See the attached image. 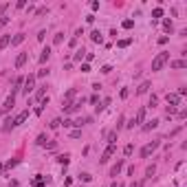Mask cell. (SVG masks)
Returning a JSON list of instances; mask_svg holds the SVG:
<instances>
[{"mask_svg": "<svg viewBox=\"0 0 187 187\" xmlns=\"http://www.w3.org/2000/svg\"><path fill=\"white\" fill-rule=\"evenodd\" d=\"M167 62H169V53H167V51H161V53L152 60V71H161Z\"/></svg>", "mask_w": 187, "mask_h": 187, "instance_id": "obj_1", "label": "cell"}, {"mask_svg": "<svg viewBox=\"0 0 187 187\" xmlns=\"http://www.w3.org/2000/svg\"><path fill=\"white\" fill-rule=\"evenodd\" d=\"M75 95H77V90L75 88H68V90H66V95H64V97H62V108H71V106L73 104H75V101H73V99H75Z\"/></svg>", "mask_w": 187, "mask_h": 187, "instance_id": "obj_2", "label": "cell"}, {"mask_svg": "<svg viewBox=\"0 0 187 187\" xmlns=\"http://www.w3.org/2000/svg\"><path fill=\"white\" fill-rule=\"evenodd\" d=\"M158 145H161V141H152V143H148V145H143V150H141V156H143V158H148L150 154H152V152H154L156 148H158Z\"/></svg>", "mask_w": 187, "mask_h": 187, "instance_id": "obj_3", "label": "cell"}, {"mask_svg": "<svg viewBox=\"0 0 187 187\" xmlns=\"http://www.w3.org/2000/svg\"><path fill=\"white\" fill-rule=\"evenodd\" d=\"M143 121H145V108H139L137 115H134V119L128 123V128H134V126H139V123H143Z\"/></svg>", "mask_w": 187, "mask_h": 187, "instance_id": "obj_4", "label": "cell"}, {"mask_svg": "<svg viewBox=\"0 0 187 187\" xmlns=\"http://www.w3.org/2000/svg\"><path fill=\"white\" fill-rule=\"evenodd\" d=\"M115 152H117V145H115V143H108V148L104 150V154H101L99 163H108V161H110V156L115 154Z\"/></svg>", "mask_w": 187, "mask_h": 187, "instance_id": "obj_5", "label": "cell"}, {"mask_svg": "<svg viewBox=\"0 0 187 187\" xmlns=\"http://www.w3.org/2000/svg\"><path fill=\"white\" fill-rule=\"evenodd\" d=\"M33 88H35V75H29V77L24 79V88H22V93H24V95H29Z\"/></svg>", "mask_w": 187, "mask_h": 187, "instance_id": "obj_6", "label": "cell"}, {"mask_svg": "<svg viewBox=\"0 0 187 187\" xmlns=\"http://www.w3.org/2000/svg\"><path fill=\"white\" fill-rule=\"evenodd\" d=\"M13 104H15V97H11V95H9V97H7V101H4V106L0 108V115H4V112H9L11 108H13Z\"/></svg>", "mask_w": 187, "mask_h": 187, "instance_id": "obj_7", "label": "cell"}, {"mask_svg": "<svg viewBox=\"0 0 187 187\" xmlns=\"http://www.w3.org/2000/svg\"><path fill=\"white\" fill-rule=\"evenodd\" d=\"M27 117H29V110H22L18 117H13V128H15V126H20V123H24V121H27Z\"/></svg>", "mask_w": 187, "mask_h": 187, "instance_id": "obj_8", "label": "cell"}, {"mask_svg": "<svg viewBox=\"0 0 187 187\" xmlns=\"http://www.w3.org/2000/svg\"><path fill=\"white\" fill-rule=\"evenodd\" d=\"M167 104L176 108V106H180V97H178L176 93H167Z\"/></svg>", "mask_w": 187, "mask_h": 187, "instance_id": "obj_9", "label": "cell"}, {"mask_svg": "<svg viewBox=\"0 0 187 187\" xmlns=\"http://www.w3.org/2000/svg\"><path fill=\"white\" fill-rule=\"evenodd\" d=\"M121 169H123V158H119V161L115 163V165L110 167V176H117V174L121 172Z\"/></svg>", "mask_w": 187, "mask_h": 187, "instance_id": "obj_10", "label": "cell"}, {"mask_svg": "<svg viewBox=\"0 0 187 187\" xmlns=\"http://www.w3.org/2000/svg\"><path fill=\"white\" fill-rule=\"evenodd\" d=\"M27 57H29L27 53H20L18 57H15V68H22V66L27 64Z\"/></svg>", "mask_w": 187, "mask_h": 187, "instance_id": "obj_11", "label": "cell"}, {"mask_svg": "<svg viewBox=\"0 0 187 187\" xmlns=\"http://www.w3.org/2000/svg\"><path fill=\"white\" fill-rule=\"evenodd\" d=\"M108 106H110V97H106L104 101H101V104H97V106H95V110H97V112H104L106 108H108Z\"/></svg>", "mask_w": 187, "mask_h": 187, "instance_id": "obj_12", "label": "cell"}, {"mask_svg": "<svg viewBox=\"0 0 187 187\" xmlns=\"http://www.w3.org/2000/svg\"><path fill=\"white\" fill-rule=\"evenodd\" d=\"M49 57H51V49H49V46H44V49H42V55H40V64L49 62Z\"/></svg>", "mask_w": 187, "mask_h": 187, "instance_id": "obj_13", "label": "cell"}, {"mask_svg": "<svg viewBox=\"0 0 187 187\" xmlns=\"http://www.w3.org/2000/svg\"><path fill=\"white\" fill-rule=\"evenodd\" d=\"M24 42V33H18V35H13L11 38V46H18V44Z\"/></svg>", "mask_w": 187, "mask_h": 187, "instance_id": "obj_14", "label": "cell"}, {"mask_svg": "<svg viewBox=\"0 0 187 187\" xmlns=\"http://www.w3.org/2000/svg\"><path fill=\"white\" fill-rule=\"evenodd\" d=\"M150 86H152L150 82H143V84H141V86L137 88V95H145V93H148V90H150Z\"/></svg>", "mask_w": 187, "mask_h": 187, "instance_id": "obj_15", "label": "cell"}, {"mask_svg": "<svg viewBox=\"0 0 187 187\" xmlns=\"http://www.w3.org/2000/svg\"><path fill=\"white\" fill-rule=\"evenodd\" d=\"M169 66H172V68H185L187 62L185 60H174V62H169Z\"/></svg>", "mask_w": 187, "mask_h": 187, "instance_id": "obj_16", "label": "cell"}, {"mask_svg": "<svg viewBox=\"0 0 187 187\" xmlns=\"http://www.w3.org/2000/svg\"><path fill=\"white\" fill-rule=\"evenodd\" d=\"M11 128H13V117H7L4 119V126H2V132H9Z\"/></svg>", "mask_w": 187, "mask_h": 187, "instance_id": "obj_17", "label": "cell"}, {"mask_svg": "<svg viewBox=\"0 0 187 187\" xmlns=\"http://www.w3.org/2000/svg\"><path fill=\"white\" fill-rule=\"evenodd\" d=\"M156 126H158V119H152V121H148V123L143 126V130H145V132H150V130H154Z\"/></svg>", "mask_w": 187, "mask_h": 187, "instance_id": "obj_18", "label": "cell"}, {"mask_svg": "<svg viewBox=\"0 0 187 187\" xmlns=\"http://www.w3.org/2000/svg\"><path fill=\"white\" fill-rule=\"evenodd\" d=\"M90 40H93V42H104V35H101V33L99 31H93V33H90Z\"/></svg>", "mask_w": 187, "mask_h": 187, "instance_id": "obj_19", "label": "cell"}, {"mask_svg": "<svg viewBox=\"0 0 187 187\" xmlns=\"http://www.w3.org/2000/svg\"><path fill=\"white\" fill-rule=\"evenodd\" d=\"M9 44H11V35H2L0 38V51H2L4 46H9Z\"/></svg>", "mask_w": 187, "mask_h": 187, "instance_id": "obj_20", "label": "cell"}, {"mask_svg": "<svg viewBox=\"0 0 187 187\" xmlns=\"http://www.w3.org/2000/svg\"><path fill=\"white\" fill-rule=\"evenodd\" d=\"M44 93H46V86H40V88L35 90V99L42 101V99H44Z\"/></svg>", "mask_w": 187, "mask_h": 187, "instance_id": "obj_21", "label": "cell"}, {"mask_svg": "<svg viewBox=\"0 0 187 187\" xmlns=\"http://www.w3.org/2000/svg\"><path fill=\"white\" fill-rule=\"evenodd\" d=\"M84 57H86V51H84V49H79V51H75V62H82Z\"/></svg>", "mask_w": 187, "mask_h": 187, "instance_id": "obj_22", "label": "cell"}, {"mask_svg": "<svg viewBox=\"0 0 187 187\" xmlns=\"http://www.w3.org/2000/svg\"><path fill=\"white\" fill-rule=\"evenodd\" d=\"M68 161H71L68 154H60V156H57V163H62V165H68Z\"/></svg>", "mask_w": 187, "mask_h": 187, "instance_id": "obj_23", "label": "cell"}, {"mask_svg": "<svg viewBox=\"0 0 187 187\" xmlns=\"http://www.w3.org/2000/svg\"><path fill=\"white\" fill-rule=\"evenodd\" d=\"M132 152H134V145L132 143H128L126 148H123V154H126V156H132Z\"/></svg>", "mask_w": 187, "mask_h": 187, "instance_id": "obj_24", "label": "cell"}, {"mask_svg": "<svg viewBox=\"0 0 187 187\" xmlns=\"http://www.w3.org/2000/svg\"><path fill=\"white\" fill-rule=\"evenodd\" d=\"M130 42H132V40H130V38H126V40H119V42H117V46L126 49V46H130Z\"/></svg>", "mask_w": 187, "mask_h": 187, "instance_id": "obj_25", "label": "cell"}, {"mask_svg": "<svg viewBox=\"0 0 187 187\" xmlns=\"http://www.w3.org/2000/svg\"><path fill=\"white\" fill-rule=\"evenodd\" d=\"M123 123H126V117H123V115H119V119H117V132L123 128Z\"/></svg>", "mask_w": 187, "mask_h": 187, "instance_id": "obj_26", "label": "cell"}, {"mask_svg": "<svg viewBox=\"0 0 187 187\" xmlns=\"http://www.w3.org/2000/svg\"><path fill=\"white\" fill-rule=\"evenodd\" d=\"M106 139H108V143H115V141H117V130L108 132V137H106Z\"/></svg>", "mask_w": 187, "mask_h": 187, "instance_id": "obj_27", "label": "cell"}, {"mask_svg": "<svg viewBox=\"0 0 187 187\" xmlns=\"http://www.w3.org/2000/svg\"><path fill=\"white\" fill-rule=\"evenodd\" d=\"M64 42V33H55V40H53V44H62Z\"/></svg>", "mask_w": 187, "mask_h": 187, "instance_id": "obj_28", "label": "cell"}, {"mask_svg": "<svg viewBox=\"0 0 187 187\" xmlns=\"http://www.w3.org/2000/svg\"><path fill=\"white\" fill-rule=\"evenodd\" d=\"M9 7H11V2H2V4H0V18L4 15V11H7Z\"/></svg>", "mask_w": 187, "mask_h": 187, "instance_id": "obj_29", "label": "cell"}, {"mask_svg": "<svg viewBox=\"0 0 187 187\" xmlns=\"http://www.w3.org/2000/svg\"><path fill=\"white\" fill-rule=\"evenodd\" d=\"M163 27H165V31L169 33V31H172L174 29V24H172V20H165V22H163Z\"/></svg>", "mask_w": 187, "mask_h": 187, "instance_id": "obj_30", "label": "cell"}, {"mask_svg": "<svg viewBox=\"0 0 187 187\" xmlns=\"http://www.w3.org/2000/svg\"><path fill=\"white\" fill-rule=\"evenodd\" d=\"M42 183H44V176H42V174H38V176L33 178V185H42Z\"/></svg>", "mask_w": 187, "mask_h": 187, "instance_id": "obj_31", "label": "cell"}, {"mask_svg": "<svg viewBox=\"0 0 187 187\" xmlns=\"http://www.w3.org/2000/svg\"><path fill=\"white\" fill-rule=\"evenodd\" d=\"M71 137H73V139H79V137H82V130H79V128H75V130L71 132Z\"/></svg>", "mask_w": 187, "mask_h": 187, "instance_id": "obj_32", "label": "cell"}, {"mask_svg": "<svg viewBox=\"0 0 187 187\" xmlns=\"http://www.w3.org/2000/svg\"><path fill=\"white\" fill-rule=\"evenodd\" d=\"M60 126H62V119H53V121H51V128H53V130L60 128Z\"/></svg>", "mask_w": 187, "mask_h": 187, "instance_id": "obj_33", "label": "cell"}, {"mask_svg": "<svg viewBox=\"0 0 187 187\" xmlns=\"http://www.w3.org/2000/svg\"><path fill=\"white\" fill-rule=\"evenodd\" d=\"M35 143H38V145H46V137H44V134H40V137H38V141H35Z\"/></svg>", "mask_w": 187, "mask_h": 187, "instance_id": "obj_34", "label": "cell"}, {"mask_svg": "<svg viewBox=\"0 0 187 187\" xmlns=\"http://www.w3.org/2000/svg\"><path fill=\"white\" fill-rule=\"evenodd\" d=\"M152 15H154V18H161V15H163V9H161V7H156L154 11H152Z\"/></svg>", "mask_w": 187, "mask_h": 187, "instance_id": "obj_35", "label": "cell"}, {"mask_svg": "<svg viewBox=\"0 0 187 187\" xmlns=\"http://www.w3.org/2000/svg\"><path fill=\"white\" fill-rule=\"evenodd\" d=\"M132 27H134L132 20H123V29H132Z\"/></svg>", "mask_w": 187, "mask_h": 187, "instance_id": "obj_36", "label": "cell"}, {"mask_svg": "<svg viewBox=\"0 0 187 187\" xmlns=\"http://www.w3.org/2000/svg\"><path fill=\"white\" fill-rule=\"evenodd\" d=\"M15 165H18V158H11V161H7L4 167H15Z\"/></svg>", "mask_w": 187, "mask_h": 187, "instance_id": "obj_37", "label": "cell"}, {"mask_svg": "<svg viewBox=\"0 0 187 187\" xmlns=\"http://www.w3.org/2000/svg\"><path fill=\"white\" fill-rule=\"evenodd\" d=\"M156 104H158V97H156V95H152V97H150V106H152V108H154Z\"/></svg>", "mask_w": 187, "mask_h": 187, "instance_id": "obj_38", "label": "cell"}, {"mask_svg": "<svg viewBox=\"0 0 187 187\" xmlns=\"http://www.w3.org/2000/svg\"><path fill=\"white\" fill-rule=\"evenodd\" d=\"M15 7H18V9H24V7H27V0H18V2H15Z\"/></svg>", "mask_w": 187, "mask_h": 187, "instance_id": "obj_39", "label": "cell"}, {"mask_svg": "<svg viewBox=\"0 0 187 187\" xmlns=\"http://www.w3.org/2000/svg\"><path fill=\"white\" fill-rule=\"evenodd\" d=\"M154 172H156V167H154V165H150L148 169H145V174H148V176H152V174H154Z\"/></svg>", "mask_w": 187, "mask_h": 187, "instance_id": "obj_40", "label": "cell"}, {"mask_svg": "<svg viewBox=\"0 0 187 187\" xmlns=\"http://www.w3.org/2000/svg\"><path fill=\"white\" fill-rule=\"evenodd\" d=\"M90 178H93V176H90V174H82V176H79V180H84V183H88Z\"/></svg>", "mask_w": 187, "mask_h": 187, "instance_id": "obj_41", "label": "cell"}, {"mask_svg": "<svg viewBox=\"0 0 187 187\" xmlns=\"http://www.w3.org/2000/svg\"><path fill=\"white\" fill-rule=\"evenodd\" d=\"M90 9H93V11L99 9V2H97V0H93V2H90Z\"/></svg>", "mask_w": 187, "mask_h": 187, "instance_id": "obj_42", "label": "cell"}, {"mask_svg": "<svg viewBox=\"0 0 187 187\" xmlns=\"http://www.w3.org/2000/svg\"><path fill=\"white\" fill-rule=\"evenodd\" d=\"M169 115H176V108H174V106H167V117Z\"/></svg>", "mask_w": 187, "mask_h": 187, "instance_id": "obj_43", "label": "cell"}, {"mask_svg": "<svg viewBox=\"0 0 187 187\" xmlns=\"http://www.w3.org/2000/svg\"><path fill=\"white\" fill-rule=\"evenodd\" d=\"M46 75H49V68H42V71L38 73V77H46Z\"/></svg>", "mask_w": 187, "mask_h": 187, "instance_id": "obj_44", "label": "cell"}, {"mask_svg": "<svg viewBox=\"0 0 187 187\" xmlns=\"http://www.w3.org/2000/svg\"><path fill=\"white\" fill-rule=\"evenodd\" d=\"M7 22H9V18H7V15H2V18H0V27H4Z\"/></svg>", "mask_w": 187, "mask_h": 187, "instance_id": "obj_45", "label": "cell"}, {"mask_svg": "<svg viewBox=\"0 0 187 187\" xmlns=\"http://www.w3.org/2000/svg\"><path fill=\"white\" fill-rule=\"evenodd\" d=\"M64 128H73V119H66V121H64Z\"/></svg>", "mask_w": 187, "mask_h": 187, "instance_id": "obj_46", "label": "cell"}, {"mask_svg": "<svg viewBox=\"0 0 187 187\" xmlns=\"http://www.w3.org/2000/svg\"><path fill=\"white\" fill-rule=\"evenodd\" d=\"M82 71H84V73H88V71H90V64H88V62H86V64H82Z\"/></svg>", "mask_w": 187, "mask_h": 187, "instance_id": "obj_47", "label": "cell"}, {"mask_svg": "<svg viewBox=\"0 0 187 187\" xmlns=\"http://www.w3.org/2000/svg\"><path fill=\"white\" fill-rule=\"evenodd\" d=\"M130 187H141V185H139V183H132V185H130Z\"/></svg>", "mask_w": 187, "mask_h": 187, "instance_id": "obj_48", "label": "cell"}, {"mask_svg": "<svg viewBox=\"0 0 187 187\" xmlns=\"http://www.w3.org/2000/svg\"><path fill=\"white\" fill-rule=\"evenodd\" d=\"M2 169H4V165H2V163H0V174H2Z\"/></svg>", "mask_w": 187, "mask_h": 187, "instance_id": "obj_49", "label": "cell"}]
</instances>
